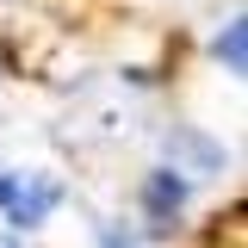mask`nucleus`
Here are the masks:
<instances>
[{
	"label": "nucleus",
	"instance_id": "nucleus-1",
	"mask_svg": "<svg viewBox=\"0 0 248 248\" xmlns=\"http://www.w3.org/2000/svg\"><path fill=\"white\" fill-rule=\"evenodd\" d=\"M56 199H62V186H56V180H44V174L19 180V186H13V199H6V217H13V230H37L44 217L56 211Z\"/></svg>",
	"mask_w": 248,
	"mask_h": 248
},
{
	"label": "nucleus",
	"instance_id": "nucleus-2",
	"mask_svg": "<svg viewBox=\"0 0 248 248\" xmlns=\"http://www.w3.org/2000/svg\"><path fill=\"white\" fill-rule=\"evenodd\" d=\"M143 205H149L155 223H168V217L186 205V180H180V168H155L149 186H143Z\"/></svg>",
	"mask_w": 248,
	"mask_h": 248
},
{
	"label": "nucleus",
	"instance_id": "nucleus-3",
	"mask_svg": "<svg viewBox=\"0 0 248 248\" xmlns=\"http://www.w3.org/2000/svg\"><path fill=\"white\" fill-rule=\"evenodd\" d=\"M217 56L230 62V75H242V19H230V25L217 31Z\"/></svg>",
	"mask_w": 248,
	"mask_h": 248
},
{
	"label": "nucleus",
	"instance_id": "nucleus-4",
	"mask_svg": "<svg viewBox=\"0 0 248 248\" xmlns=\"http://www.w3.org/2000/svg\"><path fill=\"white\" fill-rule=\"evenodd\" d=\"M13 186H19V180H13V174H0V205L13 199Z\"/></svg>",
	"mask_w": 248,
	"mask_h": 248
},
{
	"label": "nucleus",
	"instance_id": "nucleus-5",
	"mask_svg": "<svg viewBox=\"0 0 248 248\" xmlns=\"http://www.w3.org/2000/svg\"><path fill=\"white\" fill-rule=\"evenodd\" d=\"M106 248H137V242H124V236H106Z\"/></svg>",
	"mask_w": 248,
	"mask_h": 248
},
{
	"label": "nucleus",
	"instance_id": "nucleus-6",
	"mask_svg": "<svg viewBox=\"0 0 248 248\" xmlns=\"http://www.w3.org/2000/svg\"><path fill=\"white\" fill-rule=\"evenodd\" d=\"M0 248H19V242H0Z\"/></svg>",
	"mask_w": 248,
	"mask_h": 248
}]
</instances>
